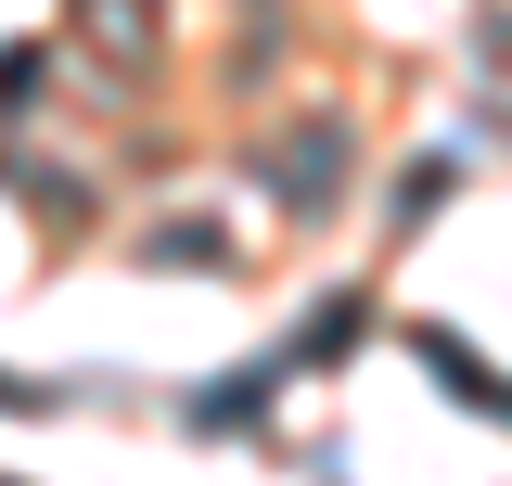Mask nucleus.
<instances>
[{"mask_svg": "<svg viewBox=\"0 0 512 486\" xmlns=\"http://www.w3.org/2000/svg\"><path fill=\"white\" fill-rule=\"evenodd\" d=\"M77 26H90L116 64H154V0H77Z\"/></svg>", "mask_w": 512, "mask_h": 486, "instance_id": "f03ea898", "label": "nucleus"}, {"mask_svg": "<svg viewBox=\"0 0 512 486\" xmlns=\"http://www.w3.org/2000/svg\"><path fill=\"white\" fill-rule=\"evenodd\" d=\"M282 205H333V128L295 141V167H282Z\"/></svg>", "mask_w": 512, "mask_h": 486, "instance_id": "7ed1b4c3", "label": "nucleus"}, {"mask_svg": "<svg viewBox=\"0 0 512 486\" xmlns=\"http://www.w3.org/2000/svg\"><path fill=\"white\" fill-rule=\"evenodd\" d=\"M410 346L436 359V384H448V397H474V410H500V423H512V384H500V371H487V359H474L461 333H410Z\"/></svg>", "mask_w": 512, "mask_h": 486, "instance_id": "f257e3e1", "label": "nucleus"}]
</instances>
